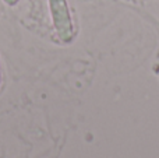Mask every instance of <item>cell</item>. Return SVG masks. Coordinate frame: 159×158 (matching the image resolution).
<instances>
[{
	"label": "cell",
	"instance_id": "obj_1",
	"mask_svg": "<svg viewBox=\"0 0 159 158\" xmlns=\"http://www.w3.org/2000/svg\"><path fill=\"white\" fill-rule=\"evenodd\" d=\"M49 8L59 39L64 44L71 42V39L74 38V27L67 0H49Z\"/></svg>",
	"mask_w": 159,
	"mask_h": 158
},
{
	"label": "cell",
	"instance_id": "obj_2",
	"mask_svg": "<svg viewBox=\"0 0 159 158\" xmlns=\"http://www.w3.org/2000/svg\"><path fill=\"white\" fill-rule=\"evenodd\" d=\"M17 2H18V0H4V3L6 4H8V6H14Z\"/></svg>",
	"mask_w": 159,
	"mask_h": 158
},
{
	"label": "cell",
	"instance_id": "obj_3",
	"mask_svg": "<svg viewBox=\"0 0 159 158\" xmlns=\"http://www.w3.org/2000/svg\"><path fill=\"white\" fill-rule=\"evenodd\" d=\"M0 80H2V74H0Z\"/></svg>",
	"mask_w": 159,
	"mask_h": 158
}]
</instances>
